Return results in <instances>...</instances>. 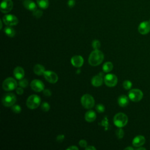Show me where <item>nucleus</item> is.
<instances>
[{
  "mask_svg": "<svg viewBox=\"0 0 150 150\" xmlns=\"http://www.w3.org/2000/svg\"><path fill=\"white\" fill-rule=\"evenodd\" d=\"M104 60V54L100 50H94L90 54L88 63L91 66H97L100 64Z\"/></svg>",
  "mask_w": 150,
  "mask_h": 150,
  "instance_id": "1",
  "label": "nucleus"
},
{
  "mask_svg": "<svg viewBox=\"0 0 150 150\" xmlns=\"http://www.w3.org/2000/svg\"><path fill=\"white\" fill-rule=\"evenodd\" d=\"M122 86L125 90H129L132 87V83L129 80H125L123 82Z\"/></svg>",
  "mask_w": 150,
  "mask_h": 150,
  "instance_id": "28",
  "label": "nucleus"
},
{
  "mask_svg": "<svg viewBox=\"0 0 150 150\" xmlns=\"http://www.w3.org/2000/svg\"><path fill=\"white\" fill-rule=\"evenodd\" d=\"M33 71L38 76H40L44 74L45 71V69L42 65L37 64L33 67Z\"/></svg>",
  "mask_w": 150,
  "mask_h": 150,
  "instance_id": "21",
  "label": "nucleus"
},
{
  "mask_svg": "<svg viewBox=\"0 0 150 150\" xmlns=\"http://www.w3.org/2000/svg\"><path fill=\"white\" fill-rule=\"evenodd\" d=\"M13 4L12 0H3L0 5V9L2 13L9 12L13 8Z\"/></svg>",
  "mask_w": 150,
  "mask_h": 150,
  "instance_id": "9",
  "label": "nucleus"
},
{
  "mask_svg": "<svg viewBox=\"0 0 150 150\" xmlns=\"http://www.w3.org/2000/svg\"><path fill=\"white\" fill-rule=\"evenodd\" d=\"M41 102L39 96L37 95H31L26 100V105L30 109H35L38 108Z\"/></svg>",
  "mask_w": 150,
  "mask_h": 150,
  "instance_id": "3",
  "label": "nucleus"
},
{
  "mask_svg": "<svg viewBox=\"0 0 150 150\" xmlns=\"http://www.w3.org/2000/svg\"><path fill=\"white\" fill-rule=\"evenodd\" d=\"M79 145L82 148H86L87 146V143L86 141L84 139H81L79 141Z\"/></svg>",
  "mask_w": 150,
  "mask_h": 150,
  "instance_id": "33",
  "label": "nucleus"
},
{
  "mask_svg": "<svg viewBox=\"0 0 150 150\" xmlns=\"http://www.w3.org/2000/svg\"><path fill=\"white\" fill-rule=\"evenodd\" d=\"M18 83L12 77L6 79L2 83V88L5 91H12L17 88Z\"/></svg>",
  "mask_w": 150,
  "mask_h": 150,
  "instance_id": "5",
  "label": "nucleus"
},
{
  "mask_svg": "<svg viewBox=\"0 0 150 150\" xmlns=\"http://www.w3.org/2000/svg\"><path fill=\"white\" fill-rule=\"evenodd\" d=\"M115 134H116V135H117V138H120V139L122 138L123 137H124V131L121 128H119L118 129H117L116 132H115Z\"/></svg>",
  "mask_w": 150,
  "mask_h": 150,
  "instance_id": "26",
  "label": "nucleus"
},
{
  "mask_svg": "<svg viewBox=\"0 0 150 150\" xmlns=\"http://www.w3.org/2000/svg\"><path fill=\"white\" fill-rule=\"evenodd\" d=\"M103 78L101 75H97L94 76L91 80V83L93 86L95 87L100 86L103 83Z\"/></svg>",
  "mask_w": 150,
  "mask_h": 150,
  "instance_id": "19",
  "label": "nucleus"
},
{
  "mask_svg": "<svg viewBox=\"0 0 150 150\" xmlns=\"http://www.w3.org/2000/svg\"><path fill=\"white\" fill-rule=\"evenodd\" d=\"M100 46H101V44L99 40H94L93 41L92 46L94 50H98L100 47Z\"/></svg>",
  "mask_w": 150,
  "mask_h": 150,
  "instance_id": "30",
  "label": "nucleus"
},
{
  "mask_svg": "<svg viewBox=\"0 0 150 150\" xmlns=\"http://www.w3.org/2000/svg\"><path fill=\"white\" fill-rule=\"evenodd\" d=\"M23 5L26 9H27L30 11L33 12L36 9V4L31 0H25L23 2Z\"/></svg>",
  "mask_w": 150,
  "mask_h": 150,
  "instance_id": "17",
  "label": "nucleus"
},
{
  "mask_svg": "<svg viewBox=\"0 0 150 150\" xmlns=\"http://www.w3.org/2000/svg\"><path fill=\"white\" fill-rule=\"evenodd\" d=\"M28 85V81L26 79H22L19 81V86L22 88H25Z\"/></svg>",
  "mask_w": 150,
  "mask_h": 150,
  "instance_id": "25",
  "label": "nucleus"
},
{
  "mask_svg": "<svg viewBox=\"0 0 150 150\" xmlns=\"http://www.w3.org/2000/svg\"><path fill=\"white\" fill-rule=\"evenodd\" d=\"M85 120L89 122L94 121L96 118V114L93 110H89L85 114Z\"/></svg>",
  "mask_w": 150,
  "mask_h": 150,
  "instance_id": "18",
  "label": "nucleus"
},
{
  "mask_svg": "<svg viewBox=\"0 0 150 150\" xmlns=\"http://www.w3.org/2000/svg\"><path fill=\"white\" fill-rule=\"evenodd\" d=\"M67 4L70 8L73 7L75 5V0H69Z\"/></svg>",
  "mask_w": 150,
  "mask_h": 150,
  "instance_id": "37",
  "label": "nucleus"
},
{
  "mask_svg": "<svg viewBox=\"0 0 150 150\" xmlns=\"http://www.w3.org/2000/svg\"><path fill=\"white\" fill-rule=\"evenodd\" d=\"M112 69H113V64L111 62H105L103 66V70L105 73L110 72V71L112 70Z\"/></svg>",
  "mask_w": 150,
  "mask_h": 150,
  "instance_id": "24",
  "label": "nucleus"
},
{
  "mask_svg": "<svg viewBox=\"0 0 150 150\" xmlns=\"http://www.w3.org/2000/svg\"><path fill=\"white\" fill-rule=\"evenodd\" d=\"M71 63L73 66L76 67H80L83 64L84 60L82 56L76 55L71 57Z\"/></svg>",
  "mask_w": 150,
  "mask_h": 150,
  "instance_id": "14",
  "label": "nucleus"
},
{
  "mask_svg": "<svg viewBox=\"0 0 150 150\" xmlns=\"http://www.w3.org/2000/svg\"><path fill=\"white\" fill-rule=\"evenodd\" d=\"M67 150H72V149H74V150H75V149H76V150H78L79 149V148L77 147V146H70V147H69V148H67Z\"/></svg>",
  "mask_w": 150,
  "mask_h": 150,
  "instance_id": "39",
  "label": "nucleus"
},
{
  "mask_svg": "<svg viewBox=\"0 0 150 150\" xmlns=\"http://www.w3.org/2000/svg\"><path fill=\"white\" fill-rule=\"evenodd\" d=\"M145 142V138L143 135H137L132 140V145L135 147H139L142 146Z\"/></svg>",
  "mask_w": 150,
  "mask_h": 150,
  "instance_id": "15",
  "label": "nucleus"
},
{
  "mask_svg": "<svg viewBox=\"0 0 150 150\" xmlns=\"http://www.w3.org/2000/svg\"><path fill=\"white\" fill-rule=\"evenodd\" d=\"M12 111L16 114H19L21 112V107L18 105H13L11 108Z\"/></svg>",
  "mask_w": 150,
  "mask_h": 150,
  "instance_id": "29",
  "label": "nucleus"
},
{
  "mask_svg": "<svg viewBox=\"0 0 150 150\" xmlns=\"http://www.w3.org/2000/svg\"><path fill=\"white\" fill-rule=\"evenodd\" d=\"M3 22L4 23L7 25V26H15L16 25L18 22V19L17 18L16 16H15L13 15H11V14H8V15H5L3 18H2Z\"/></svg>",
  "mask_w": 150,
  "mask_h": 150,
  "instance_id": "8",
  "label": "nucleus"
},
{
  "mask_svg": "<svg viewBox=\"0 0 150 150\" xmlns=\"http://www.w3.org/2000/svg\"><path fill=\"white\" fill-rule=\"evenodd\" d=\"M0 22H1V28H0V29H2V21H0Z\"/></svg>",
  "mask_w": 150,
  "mask_h": 150,
  "instance_id": "42",
  "label": "nucleus"
},
{
  "mask_svg": "<svg viewBox=\"0 0 150 150\" xmlns=\"http://www.w3.org/2000/svg\"><path fill=\"white\" fill-rule=\"evenodd\" d=\"M45 79L50 83H55L58 80V76L56 73L51 71H45L43 74Z\"/></svg>",
  "mask_w": 150,
  "mask_h": 150,
  "instance_id": "12",
  "label": "nucleus"
},
{
  "mask_svg": "<svg viewBox=\"0 0 150 150\" xmlns=\"http://www.w3.org/2000/svg\"><path fill=\"white\" fill-rule=\"evenodd\" d=\"M149 23H150V19H149Z\"/></svg>",
  "mask_w": 150,
  "mask_h": 150,
  "instance_id": "43",
  "label": "nucleus"
},
{
  "mask_svg": "<svg viewBox=\"0 0 150 150\" xmlns=\"http://www.w3.org/2000/svg\"><path fill=\"white\" fill-rule=\"evenodd\" d=\"M13 75L16 79L21 80L23 79L25 76L24 70L21 67L18 66L13 70Z\"/></svg>",
  "mask_w": 150,
  "mask_h": 150,
  "instance_id": "16",
  "label": "nucleus"
},
{
  "mask_svg": "<svg viewBox=\"0 0 150 150\" xmlns=\"http://www.w3.org/2000/svg\"><path fill=\"white\" fill-rule=\"evenodd\" d=\"M143 95L142 91L138 88L131 89L128 93L129 98L134 102H138L141 100L143 97Z\"/></svg>",
  "mask_w": 150,
  "mask_h": 150,
  "instance_id": "6",
  "label": "nucleus"
},
{
  "mask_svg": "<svg viewBox=\"0 0 150 150\" xmlns=\"http://www.w3.org/2000/svg\"><path fill=\"white\" fill-rule=\"evenodd\" d=\"M104 80L105 85L108 87H114L118 82V79L114 74H108L105 75Z\"/></svg>",
  "mask_w": 150,
  "mask_h": 150,
  "instance_id": "10",
  "label": "nucleus"
},
{
  "mask_svg": "<svg viewBox=\"0 0 150 150\" xmlns=\"http://www.w3.org/2000/svg\"><path fill=\"white\" fill-rule=\"evenodd\" d=\"M81 103L82 105L87 108H91L94 105V98L90 94H86L82 96L81 98Z\"/></svg>",
  "mask_w": 150,
  "mask_h": 150,
  "instance_id": "7",
  "label": "nucleus"
},
{
  "mask_svg": "<svg viewBox=\"0 0 150 150\" xmlns=\"http://www.w3.org/2000/svg\"><path fill=\"white\" fill-rule=\"evenodd\" d=\"M16 101V97L13 93H6L2 98V104L5 107H12Z\"/></svg>",
  "mask_w": 150,
  "mask_h": 150,
  "instance_id": "4",
  "label": "nucleus"
},
{
  "mask_svg": "<svg viewBox=\"0 0 150 150\" xmlns=\"http://www.w3.org/2000/svg\"><path fill=\"white\" fill-rule=\"evenodd\" d=\"M128 149H129V150H133L134 148H132V147H131V146H128V147H127V148H125V150H128Z\"/></svg>",
  "mask_w": 150,
  "mask_h": 150,
  "instance_id": "40",
  "label": "nucleus"
},
{
  "mask_svg": "<svg viewBox=\"0 0 150 150\" xmlns=\"http://www.w3.org/2000/svg\"><path fill=\"white\" fill-rule=\"evenodd\" d=\"M32 89L36 92H40L44 90L45 86L42 81L39 80L35 79L30 83Z\"/></svg>",
  "mask_w": 150,
  "mask_h": 150,
  "instance_id": "11",
  "label": "nucleus"
},
{
  "mask_svg": "<svg viewBox=\"0 0 150 150\" xmlns=\"http://www.w3.org/2000/svg\"><path fill=\"white\" fill-rule=\"evenodd\" d=\"M43 94L47 97H49L52 95V93H51L50 90L49 89H44L43 90Z\"/></svg>",
  "mask_w": 150,
  "mask_h": 150,
  "instance_id": "34",
  "label": "nucleus"
},
{
  "mask_svg": "<svg viewBox=\"0 0 150 150\" xmlns=\"http://www.w3.org/2000/svg\"><path fill=\"white\" fill-rule=\"evenodd\" d=\"M96 110L98 112H100V113H101V112H103L105 110V107L102 104H98L96 106Z\"/></svg>",
  "mask_w": 150,
  "mask_h": 150,
  "instance_id": "32",
  "label": "nucleus"
},
{
  "mask_svg": "<svg viewBox=\"0 0 150 150\" xmlns=\"http://www.w3.org/2000/svg\"><path fill=\"white\" fill-rule=\"evenodd\" d=\"M43 15V12L42 11L39 10V9H36L34 11H33V15L36 18H40Z\"/></svg>",
  "mask_w": 150,
  "mask_h": 150,
  "instance_id": "31",
  "label": "nucleus"
},
{
  "mask_svg": "<svg viewBox=\"0 0 150 150\" xmlns=\"http://www.w3.org/2000/svg\"><path fill=\"white\" fill-rule=\"evenodd\" d=\"M50 105L47 102H43L41 105V109L45 112L48 111L50 110Z\"/></svg>",
  "mask_w": 150,
  "mask_h": 150,
  "instance_id": "27",
  "label": "nucleus"
},
{
  "mask_svg": "<svg viewBox=\"0 0 150 150\" xmlns=\"http://www.w3.org/2000/svg\"><path fill=\"white\" fill-rule=\"evenodd\" d=\"M64 139V135H63V134L59 135L57 137V138H56L57 141L58 142H62Z\"/></svg>",
  "mask_w": 150,
  "mask_h": 150,
  "instance_id": "35",
  "label": "nucleus"
},
{
  "mask_svg": "<svg viewBox=\"0 0 150 150\" xmlns=\"http://www.w3.org/2000/svg\"><path fill=\"white\" fill-rule=\"evenodd\" d=\"M38 6L43 9H45L49 6V0H36Z\"/></svg>",
  "mask_w": 150,
  "mask_h": 150,
  "instance_id": "23",
  "label": "nucleus"
},
{
  "mask_svg": "<svg viewBox=\"0 0 150 150\" xmlns=\"http://www.w3.org/2000/svg\"><path fill=\"white\" fill-rule=\"evenodd\" d=\"M114 123L118 128H122L128 122V117L122 112H119L114 117Z\"/></svg>",
  "mask_w": 150,
  "mask_h": 150,
  "instance_id": "2",
  "label": "nucleus"
},
{
  "mask_svg": "<svg viewBox=\"0 0 150 150\" xmlns=\"http://www.w3.org/2000/svg\"><path fill=\"white\" fill-rule=\"evenodd\" d=\"M16 92L19 95H22L23 93V90L22 88V87H17L16 89Z\"/></svg>",
  "mask_w": 150,
  "mask_h": 150,
  "instance_id": "36",
  "label": "nucleus"
},
{
  "mask_svg": "<svg viewBox=\"0 0 150 150\" xmlns=\"http://www.w3.org/2000/svg\"><path fill=\"white\" fill-rule=\"evenodd\" d=\"M137 150H140V149H144V150H145L146 149V148H143V147H138V148L137 149Z\"/></svg>",
  "mask_w": 150,
  "mask_h": 150,
  "instance_id": "41",
  "label": "nucleus"
},
{
  "mask_svg": "<svg viewBox=\"0 0 150 150\" xmlns=\"http://www.w3.org/2000/svg\"><path fill=\"white\" fill-rule=\"evenodd\" d=\"M138 32L141 35H146L150 32V23L149 21H144L140 23L138 28Z\"/></svg>",
  "mask_w": 150,
  "mask_h": 150,
  "instance_id": "13",
  "label": "nucleus"
},
{
  "mask_svg": "<svg viewBox=\"0 0 150 150\" xmlns=\"http://www.w3.org/2000/svg\"><path fill=\"white\" fill-rule=\"evenodd\" d=\"M4 31L7 36L11 38L13 37L15 35V30L10 26H8L5 28Z\"/></svg>",
  "mask_w": 150,
  "mask_h": 150,
  "instance_id": "22",
  "label": "nucleus"
},
{
  "mask_svg": "<svg viewBox=\"0 0 150 150\" xmlns=\"http://www.w3.org/2000/svg\"><path fill=\"white\" fill-rule=\"evenodd\" d=\"M118 103L121 107H126L129 103L128 98L125 95H121L118 98Z\"/></svg>",
  "mask_w": 150,
  "mask_h": 150,
  "instance_id": "20",
  "label": "nucleus"
},
{
  "mask_svg": "<svg viewBox=\"0 0 150 150\" xmlns=\"http://www.w3.org/2000/svg\"><path fill=\"white\" fill-rule=\"evenodd\" d=\"M96 148H95V147H94L93 146H91V145H90V146H87L86 147V150H96Z\"/></svg>",
  "mask_w": 150,
  "mask_h": 150,
  "instance_id": "38",
  "label": "nucleus"
}]
</instances>
